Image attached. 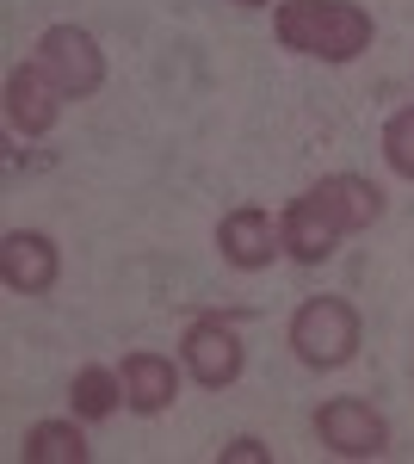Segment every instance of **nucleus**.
<instances>
[{"label":"nucleus","instance_id":"1","mask_svg":"<svg viewBox=\"0 0 414 464\" xmlns=\"http://www.w3.org/2000/svg\"><path fill=\"white\" fill-rule=\"evenodd\" d=\"M273 32L284 50L315 63H352L371 50V13L352 0H278Z\"/></svg>","mask_w":414,"mask_h":464},{"label":"nucleus","instance_id":"2","mask_svg":"<svg viewBox=\"0 0 414 464\" xmlns=\"http://www.w3.org/2000/svg\"><path fill=\"white\" fill-rule=\"evenodd\" d=\"M291 353L315 365V372H334L359 353V310L346 297H310L297 316H291Z\"/></svg>","mask_w":414,"mask_h":464},{"label":"nucleus","instance_id":"3","mask_svg":"<svg viewBox=\"0 0 414 464\" xmlns=\"http://www.w3.org/2000/svg\"><path fill=\"white\" fill-rule=\"evenodd\" d=\"M37 63L50 69V81H56L69 100H87V93L105 87V56L81 25H50V32L37 37Z\"/></svg>","mask_w":414,"mask_h":464},{"label":"nucleus","instance_id":"4","mask_svg":"<svg viewBox=\"0 0 414 464\" xmlns=\"http://www.w3.org/2000/svg\"><path fill=\"white\" fill-rule=\"evenodd\" d=\"M315 433H322V446L341 452V459H378V452H390V421H383L371 402H359V396L322 402V409H315Z\"/></svg>","mask_w":414,"mask_h":464},{"label":"nucleus","instance_id":"5","mask_svg":"<svg viewBox=\"0 0 414 464\" xmlns=\"http://www.w3.org/2000/svg\"><path fill=\"white\" fill-rule=\"evenodd\" d=\"M179 353H186V372L205 391H223V384L242 378V334H236V322H223V316H198L186 328Z\"/></svg>","mask_w":414,"mask_h":464},{"label":"nucleus","instance_id":"6","mask_svg":"<svg viewBox=\"0 0 414 464\" xmlns=\"http://www.w3.org/2000/svg\"><path fill=\"white\" fill-rule=\"evenodd\" d=\"M217 248L229 266H242V273H260V266H273V254H284V229H278L273 211H260V205H242V211H229L217 223Z\"/></svg>","mask_w":414,"mask_h":464},{"label":"nucleus","instance_id":"7","mask_svg":"<svg viewBox=\"0 0 414 464\" xmlns=\"http://www.w3.org/2000/svg\"><path fill=\"white\" fill-rule=\"evenodd\" d=\"M63 87L50 81L43 63H19V69L6 74V118H13V130H25V137H50L56 130V118H63Z\"/></svg>","mask_w":414,"mask_h":464},{"label":"nucleus","instance_id":"8","mask_svg":"<svg viewBox=\"0 0 414 464\" xmlns=\"http://www.w3.org/2000/svg\"><path fill=\"white\" fill-rule=\"evenodd\" d=\"M0 273H6L13 291L43 297V291L56 285V273H63V254H56L50 236H37V229H13V236L0 242Z\"/></svg>","mask_w":414,"mask_h":464},{"label":"nucleus","instance_id":"9","mask_svg":"<svg viewBox=\"0 0 414 464\" xmlns=\"http://www.w3.org/2000/svg\"><path fill=\"white\" fill-rule=\"evenodd\" d=\"M310 198L328 211V223H334L341 236H359V229H371L383 217V192L359 174H328L322 186H310Z\"/></svg>","mask_w":414,"mask_h":464},{"label":"nucleus","instance_id":"10","mask_svg":"<svg viewBox=\"0 0 414 464\" xmlns=\"http://www.w3.org/2000/svg\"><path fill=\"white\" fill-rule=\"evenodd\" d=\"M278 229H284V254H291V260H303V266H315V260H328V254H334V242H341V229L328 223V211L315 205L310 192L284 205V217H278Z\"/></svg>","mask_w":414,"mask_h":464},{"label":"nucleus","instance_id":"11","mask_svg":"<svg viewBox=\"0 0 414 464\" xmlns=\"http://www.w3.org/2000/svg\"><path fill=\"white\" fill-rule=\"evenodd\" d=\"M118 378H124V402L137 415H161V409H173V396H179V372L161 353H130Z\"/></svg>","mask_w":414,"mask_h":464},{"label":"nucleus","instance_id":"12","mask_svg":"<svg viewBox=\"0 0 414 464\" xmlns=\"http://www.w3.org/2000/svg\"><path fill=\"white\" fill-rule=\"evenodd\" d=\"M74 421H37L25 433V464H87V433Z\"/></svg>","mask_w":414,"mask_h":464},{"label":"nucleus","instance_id":"13","mask_svg":"<svg viewBox=\"0 0 414 464\" xmlns=\"http://www.w3.org/2000/svg\"><path fill=\"white\" fill-rule=\"evenodd\" d=\"M69 402H74L81 421H105V415H118V402H124V378L105 372V365H87V372H74Z\"/></svg>","mask_w":414,"mask_h":464},{"label":"nucleus","instance_id":"14","mask_svg":"<svg viewBox=\"0 0 414 464\" xmlns=\"http://www.w3.org/2000/svg\"><path fill=\"white\" fill-rule=\"evenodd\" d=\"M383 161L402 179H414V106H402L390 124H383Z\"/></svg>","mask_w":414,"mask_h":464},{"label":"nucleus","instance_id":"15","mask_svg":"<svg viewBox=\"0 0 414 464\" xmlns=\"http://www.w3.org/2000/svg\"><path fill=\"white\" fill-rule=\"evenodd\" d=\"M223 464H273V452H266V446H260V440H229V446H223Z\"/></svg>","mask_w":414,"mask_h":464},{"label":"nucleus","instance_id":"16","mask_svg":"<svg viewBox=\"0 0 414 464\" xmlns=\"http://www.w3.org/2000/svg\"><path fill=\"white\" fill-rule=\"evenodd\" d=\"M236 6H273V0H236Z\"/></svg>","mask_w":414,"mask_h":464}]
</instances>
